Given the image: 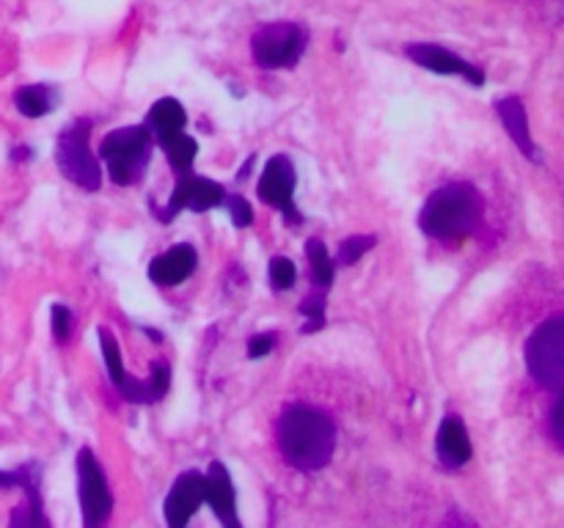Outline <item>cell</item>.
Masks as SVG:
<instances>
[{
    "mask_svg": "<svg viewBox=\"0 0 564 528\" xmlns=\"http://www.w3.org/2000/svg\"><path fill=\"white\" fill-rule=\"evenodd\" d=\"M58 102V94L50 86H22L17 88L14 105L22 116L28 119H39V116H47L50 110Z\"/></svg>",
    "mask_w": 564,
    "mask_h": 528,
    "instance_id": "d6986e66",
    "label": "cell"
},
{
    "mask_svg": "<svg viewBox=\"0 0 564 528\" xmlns=\"http://www.w3.org/2000/svg\"><path fill=\"white\" fill-rule=\"evenodd\" d=\"M295 185H297V176H295V165L286 154H275L264 163L262 176H259V185L257 193L268 207L279 209L290 223H301V212L295 209Z\"/></svg>",
    "mask_w": 564,
    "mask_h": 528,
    "instance_id": "9c48e42d",
    "label": "cell"
},
{
    "mask_svg": "<svg viewBox=\"0 0 564 528\" xmlns=\"http://www.w3.org/2000/svg\"><path fill=\"white\" fill-rule=\"evenodd\" d=\"M196 262L198 256L191 245H176L171 251L160 253L158 258H152V264H149V278L158 286H176L191 278V273L196 270Z\"/></svg>",
    "mask_w": 564,
    "mask_h": 528,
    "instance_id": "9a60e30c",
    "label": "cell"
},
{
    "mask_svg": "<svg viewBox=\"0 0 564 528\" xmlns=\"http://www.w3.org/2000/svg\"><path fill=\"white\" fill-rule=\"evenodd\" d=\"M372 245H375V237H350V240H345L339 245L336 264H345V267H350V264H356L358 258H361Z\"/></svg>",
    "mask_w": 564,
    "mask_h": 528,
    "instance_id": "cb8c5ba5",
    "label": "cell"
},
{
    "mask_svg": "<svg viewBox=\"0 0 564 528\" xmlns=\"http://www.w3.org/2000/svg\"><path fill=\"white\" fill-rule=\"evenodd\" d=\"M160 146H163L165 157H169V163L174 165L176 170H187L193 165V160H196V152H198V143L193 141L191 135H187L185 130L180 132H171V135L160 138Z\"/></svg>",
    "mask_w": 564,
    "mask_h": 528,
    "instance_id": "ffe728a7",
    "label": "cell"
},
{
    "mask_svg": "<svg viewBox=\"0 0 564 528\" xmlns=\"http://www.w3.org/2000/svg\"><path fill=\"white\" fill-rule=\"evenodd\" d=\"M482 218V196L466 182H455L433 196L424 204L419 215V226L433 240H466Z\"/></svg>",
    "mask_w": 564,
    "mask_h": 528,
    "instance_id": "7a4b0ae2",
    "label": "cell"
},
{
    "mask_svg": "<svg viewBox=\"0 0 564 528\" xmlns=\"http://www.w3.org/2000/svg\"><path fill=\"white\" fill-rule=\"evenodd\" d=\"M527 366L534 383L549 391H564V314L545 319L529 336Z\"/></svg>",
    "mask_w": 564,
    "mask_h": 528,
    "instance_id": "5b68a950",
    "label": "cell"
},
{
    "mask_svg": "<svg viewBox=\"0 0 564 528\" xmlns=\"http://www.w3.org/2000/svg\"><path fill=\"white\" fill-rule=\"evenodd\" d=\"M204 501L209 504V509L215 512L220 522L226 528H237V498H235V484H231L229 471H226L224 462H209V471L204 473Z\"/></svg>",
    "mask_w": 564,
    "mask_h": 528,
    "instance_id": "5bb4252c",
    "label": "cell"
},
{
    "mask_svg": "<svg viewBox=\"0 0 564 528\" xmlns=\"http://www.w3.org/2000/svg\"><path fill=\"white\" fill-rule=\"evenodd\" d=\"M72 330V311L66 306H53V336L55 341H66L69 339Z\"/></svg>",
    "mask_w": 564,
    "mask_h": 528,
    "instance_id": "484cf974",
    "label": "cell"
},
{
    "mask_svg": "<svg viewBox=\"0 0 564 528\" xmlns=\"http://www.w3.org/2000/svg\"><path fill=\"white\" fill-rule=\"evenodd\" d=\"M0 487H20L25 493V504L11 515V526H47L42 515V490H39V468L33 462L17 471H0Z\"/></svg>",
    "mask_w": 564,
    "mask_h": 528,
    "instance_id": "7c38bea8",
    "label": "cell"
},
{
    "mask_svg": "<svg viewBox=\"0 0 564 528\" xmlns=\"http://www.w3.org/2000/svg\"><path fill=\"white\" fill-rule=\"evenodd\" d=\"M306 253H308V262H312L314 286H319V289H330V284H334V275H336V262L330 258L325 242L323 240H308Z\"/></svg>",
    "mask_w": 564,
    "mask_h": 528,
    "instance_id": "44dd1931",
    "label": "cell"
},
{
    "mask_svg": "<svg viewBox=\"0 0 564 528\" xmlns=\"http://www.w3.org/2000/svg\"><path fill=\"white\" fill-rule=\"evenodd\" d=\"M295 278L297 270L286 256H275L273 262H270V284H273L275 292L292 289V286H295Z\"/></svg>",
    "mask_w": 564,
    "mask_h": 528,
    "instance_id": "603a6c76",
    "label": "cell"
},
{
    "mask_svg": "<svg viewBox=\"0 0 564 528\" xmlns=\"http://www.w3.org/2000/svg\"><path fill=\"white\" fill-rule=\"evenodd\" d=\"M275 346V336L273 333H257L248 339V358H264L270 355Z\"/></svg>",
    "mask_w": 564,
    "mask_h": 528,
    "instance_id": "4316f807",
    "label": "cell"
},
{
    "mask_svg": "<svg viewBox=\"0 0 564 528\" xmlns=\"http://www.w3.org/2000/svg\"><path fill=\"white\" fill-rule=\"evenodd\" d=\"M325 297H328V289L314 286L312 295H306L301 300V314L308 319L306 328H303L306 333H317V330L325 324Z\"/></svg>",
    "mask_w": 564,
    "mask_h": 528,
    "instance_id": "7402d4cb",
    "label": "cell"
},
{
    "mask_svg": "<svg viewBox=\"0 0 564 528\" xmlns=\"http://www.w3.org/2000/svg\"><path fill=\"white\" fill-rule=\"evenodd\" d=\"M185 124H187L185 108H182V105L171 97L158 99V102L152 105V110H149L147 127H149V132H152L154 141L171 135V132L185 130Z\"/></svg>",
    "mask_w": 564,
    "mask_h": 528,
    "instance_id": "ac0fdd59",
    "label": "cell"
},
{
    "mask_svg": "<svg viewBox=\"0 0 564 528\" xmlns=\"http://www.w3.org/2000/svg\"><path fill=\"white\" fill-rule=\"evenodd\" d=\"M251 50L264 69H290L306 50V31L297 22H268L253 33Z\"/></svg>",
    "mask_w": 564,
    "mask_h": 528,
    "instance_id": "52a82bcc",
    "label": "cell"
},
{
    "mask_svg": "<svg viewBox=\"0 0 564 528\" xmlns=\"http://www.w3.org/2000/svg\"><path fill=\"white\" fill-rule=\"evenodd\" d=\"M435 449H438V460L446 468H463L471 460V438H468V429L460 421V416H446L441 421Z\"/></svg>",
    "mask_w": 564,
    "mask_h": 528,
    "instance_id": "2e32d148",
    "label": "cell"
},
{
    "mask_svg": "<svg viewBox=\"0 0 564 528\" xmlns=\"http://www.w3.org/2000/svg\"><path fill=\"white\" fill-rule=\"evenodd\" d=\"M551 432L560 440V446H564V391L560 399H556L554 410H551Z\"/></svg>",
    "mask_w": 564,
    "mask_h": 528,
    "instance_id": "83f0119b",
    "label": "cell"
},
{
    "mask_svg": "<svg viewBox=\"0 0 564 528\" xmlns=\"http://www.w3.org/2000/svg\"><path fill=\"white\" fill-rule=\"evenodd\" d=\"M405 53L413 64H419L422 69H427V72H435V75H460V77H466L471 86H482L485 82V75L479 66L468 64L466 58L455 55L452 50L441 47V44H430V42L411 44Z\"/></svg>",
    "mask_w": 564,
    "mask_h": 528,
    "instance_id": "8fae6325",
    "label": "cell"
},
{
    "mask_svg": "<svg viewBox=\"0 0 564 528\" xmlns=\"http://www.w3.org/2000/svg\"><path fill=\"white\" fill-rule=\"evenodd\" d=\"M226 204H229L231 220H235L237 229H246V226H251L253 209H251V204L246 201V198H242V196H226Z\"/></svg>",
    "mask_w": 564,
    "mask_h": 528,
    "instance_id": "d4e9b609",
    "label": "cell"
},
{
    "mask_svg": "<svg viewBox=\"0 0 564 528\" xmlns=\"http://www.w3.org/2000/svg\"><path fill=\"white\" fill-rule=\"evenodd\" d=\"M91 138V121L77 119L75 124L66 127L55 143V163H58L61 174L69 182H75L83 190H99L102 185V168L99 160L91 154L88 146Z\"/></svg>",
    "mask_w": 564,
    "mask_h": 528,
    "instance_id": "277c9868",
    "label": "cell"
},
{
    "mask_svg": "<svg viewBox=\"0 0 564 528\" xmlns=\"http://www.w3.org/2000/svg\"><path fill=\"white\" fill-rule=\"evenodd\" d=\"M279 449L297 471H319L336 449V427L328 413L308 405H292L279 418Z\"/></svg>",
    "mask_w": 564,
    "mask_h": 528,
    "instance_id": "6da1fadb",
    "label": "cell"
},
{
    "mask_svg": "<svg viewBox=\"0 0 564 528\" xmlns=\"http://www.w3.org/2000/svg\"><path fill=\"white\" fill-rule=\"evenodd\" d=\"M99 344H102V358H105V366H108L110 380H113V385L119 388V394H124L127 402L149 405V402H158L169 394V385H171L169 363L158 361L152 366L149 380H135L124 372V366H121L119 344H116L113 333H110L108 328H99Z\"/></svg>",
    "mask_w": 564,
    "mask_h": 528,
    "instance_id": "8992f818",
    "label": "cell"
},
{
    "mask_svg": "<svg viewBox=\"0 0 564 528\" xmlns=\"http://www.w3.org/2000/svg\"><path fill=\"white\" fill-rule=\"evenodd\" d=\"M204 504V473L187 471L171 487L169 498H165V522L171 528H185L187 520L198 512Z\"/></svg>",
    "mask_w": 564,
    "mask_h": 528,
    "instance_id": "4fadbf2b",
    "label": "cell"
},
{
    "mask_svg": "<svg viewBox=\"0 0 564 528\" xmlns=\"http://www.w3.org/2000/svg\"><path fill=\"white\" fill-rule=\"evenodd\" d=\"M496 110H499V119L505 121L507 132L516 141V146L527 154L529 160H540L538 157V146L532 141V132H529V119H527V108L518 97H505L496 102Z\"/></svg>",
    "mask_w": 564,
    "mask_h": 528,
    "instance_id": "e0dca14e",
    "label": "cell"
},
{
    "mask_svg": "<svg viewBox=\"0 0 564 528\" xmlns=\"http://www.w3.org/2000/svg\"><path fill=\"white\" fill-rule=\"evenodd\" d=\"M77 484H80V512L88 528H97L113 512V495H110L108 479H105L99 460L91 449H80L77 454Z\"/></svg>",
    "mask_w": 564,
    "mask_h": 528,
    "instance_id": "ba28073f",
    "label": "cell"
},
{
    "mask_svg": "<svg viewBox=\"0 0 564 528\" xmlns=\"http://www.w3.org/2000/svg\"><path fill=\"white\" fill-rule=\"evenodd\" d=\"M152 132L149 127H119L108 132L99 146V157L108 165L116 185H135L152 157Z\"/></svg>",
    "mask_w": 564,
    "mask_h": 528,
    "instance_id": "3957f363",
    "label": "cell"
},
{
    "mask_svg": "<svg viewBox=\"0 0 564 528\" xmlns=\"http://www.w3.org/2000/svg\"><path fill=\"white\" fill-rule=\"evenodd\" d=\"M224 204H226V190L218 185V182L207 179V176H196L182 170L169 204H165L163 209H158V218L160 223H171V218H176L182 209L207 212V209L224 207Z\"/></svg>",
    "mask_w": 564,
    "mask_h": 528,
    "instance_id": "30bf717a",
    "label": "cell"
}]
</instances>
